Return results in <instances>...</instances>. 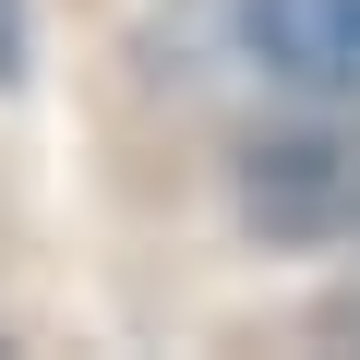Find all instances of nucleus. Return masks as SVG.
<instances>
[{
  "instance_id": "f257e3e1",
  "label": "nucleus",
  "mask_w": 360,
  "mask_h": 360,
  "mask_svg": "<svg viewBox=\"0 0 360 360\" xmlns=\"http://www.w3.org/2000/svg\"><path fill=\"white\" fill-rule=\"evenodd\" d=\"M240 217L264 240H300V252L360 240V108L312 120V132H264L240 156Z\"/></svg>"
},
{
  "instance_id": "f03ea898",
  "label": "nucleus",
  "mask_w": 360,
  "mask_h": 360,
  "mask_svg": "<svg viewBox=\"0 0 360 360\" xmlns=\"http://www.w3.org/2000/svg\"><path fill=\"white\" fill-rule=\"evenodd\" d=\"M240 60L312 108H360V0H240Z\"/></svg>"
},
{
  "instance_id": "7ed1b4c3",
  "label": "nucleus",
  "mask_w": 360,
  "mask_h": 360,
  "mask_svg": "<svg viewBox=\"0 0 360 360\" xmlns=\"http://www.w3.org/2000/svg\"><path fill=\"white\" fill-rule=\"evenodd\" d=\"M25 49H37V13H25V0H0V84H25Z\"/></svg>"
},
{
  "instance_id": "20e7f679",
  "label": "nucleus",
  "mask_w": 360,
  "mask_h": 360,
  "mask_svg": "<svg viewBox=\"0 0 360 360\" xmlns=\"http://www.w3.org/2000/svg\"><path fill=\"white\" fill-rule=\"evenodd\" d=\"M348 336H360V300H348Z\"/></svg>"
}]
</instances>
